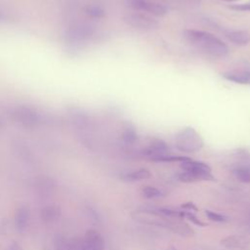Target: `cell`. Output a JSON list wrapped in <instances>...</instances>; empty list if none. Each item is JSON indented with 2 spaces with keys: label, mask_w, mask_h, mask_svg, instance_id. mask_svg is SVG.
<instances>
[{
  "label": "cell",
  "mask_w": 250,
  "mask_h": 250,
  "mask_svg": "<svg viewBox=\"0 0 250 250\" xmlns=\"http://www.w3.org/2000/svg\"><path fill=\"white\" fill-rule=\"evenodd\" d=\"M84 12L91 18L100 19L105 16V11L103 7L98 5H89L84 8Z\"/></svg>",
  "instance_id": "23"
},
{
  "label": "cell",
  "mask_w": 250,
  "mask_h": 250,
  "mask_svg": "<svg viewBox=\"0 0 250 250\" xmlns=\"http://www.w3.org/2000/svg\"><path fill=\"white\" fill-rule=\"evenodd\" d=\"M205 214L207 216V218L210 220V221H213V222H216V223H223V222H226L228 220V218L224 215H221L219 213H216L214 211H210V210H205Z\"/></svg>",
  "instance_id": "26"
},
{
  "label": "cell",
  "mask_w": 250,
  "mask_h": 250,
  "mask_svg": "<svg viewBox=\"0 0 250 250\" xmlns=\"http://www.w3.org/2000/svg\"><path fill=\"white\" fill-rule=\"evenodd\" d=\"M83 239V250H104V240L102 234L94 229H89Z\"/></svg>",
  "instance_id": "10"
},
{
  "label": "cell",
  "mask_w": 250,
  "mask_h": 250,
  "mask_svg": "<svg viewBox=\"0 0 250 250\" xmlns=\"http://www.w3.org/2000/svg\"><path fill=\"white\" fill-rule=\"evenodd\" d=\"M8 250H23V249H22V247H21L18 242L13 241V242L9 245Z\"/></svg>",
  "instance_id": "29"
},
{
  "label": "cell",
  "mask_w": 250,
  "mask_h": 250,
  "mask_svg": "<svg viewBox=\"0 0 250 250\" xmlns=\"http://www.w3.org/2000/svg\"><path fill=\"white\" fill-rule=\"evenodd\" d=\"M181 168L183 169V172L179 174L178 179L183 183L216 181L215 177L212 175L210 166L204 162L195 161L189 158L181 163Z\"/></svg>",
  "instance_id": "2"
},
{
  "label": "cell",
  "mask_w": 250,
  "mask_h": 250,
  "mask_svg": "<svg viewBox=\"0 0 250 250\" xmlns=\"http://www.w3.org/2000/svg\"><path fill=\"white\" fill-rule=\"evenodd\" d=\"M221 244L228 248H241L246 245V240L241 236L232 235L222 239Z\"/></svg>",
  "instance_id": "20"
},
{
  "label": "cell",
  "mask_w": 250,
  "mask_h": 250,
  "mask_svg": "<svg viewBox=\"0 0 250 250\" xmlns=\"http://www.w3.org/2000/svg\"><path fill=\"white\" fill-rule=\"evenodd\" d=\"M69 117L71 123L75 126L76 129L79 130H86L91 125V118L87 112L80 108H70Z\"/></svg>",
  "instance_id": "12"
},
{
  "label": "cell",
  "mask_w": 250,
  "mask_h": 250,
  "mask_svg": "<svg viewBox=\"0 0 250 250\" xmlns=\"http://www.w3.org/2000/svg\"><path fill=\"white\" fill-rule=\"evenodd\" d=\"M121 138L124 143L132 145L138 141V133L136 132L134 127L130 126V124H127V126H125V128L122 132Z\"/></svg>",
  "instance_id": "21"
},
{
  "label": "cell",
  "mask_w": 250,
  "mask_h": 250,
  "mask_svg": "<svg viewBox=\"0 0 250 250\" xmlns=\"http://www.w3.org/2000/svg\"><path fill=\"white\" fill-rule=\"evenodd\" d=\"M9 20V17L2 11H0V22H6L8 21Z\"/></svg>",
  "instance_id": "30"
},
{
  "label": "cell",
  "mask_w": 250,
  "mask_h": 250,
  "mask_svg": "<svg viewBox=\"0 0 250 250\" xmlns=\"http://www.w3.org/2000/svg\"><path fill=\"white\" fill-rule=\"evenodd\" d=\"M61 217V209L57 205H46L40 211V218L45 223L57 222Z\"/></svg>",
  "instance_id": "15"
},
{
  "label": "cell",
  "mask_w": 250,
  "mask_h": 250,
  "mask_svg": "<svg viewBox=\"0 0 250 250\" xmlns=\"http://www.w3.org/2000/svg\"><path fill=\"white\" fill-rule=\"evenodd\" d=\"M226 37L235 45L245 46L250 42V33L246 30L233 29L226 32Z\"/></svg>",
  "instance_id": "14"
},
{
  "label": "cell",
  "mask_w": 250,
  "mask_h": 250,
  "mask_svg": "<svg viewBox=\"0 0 250 250\" xmlns=\"http://www.w3.org/2000/svg\"><path fill=\"white\" fill-rule=\"evenodd\" d=\"M185 217L188 218L191 223H193V224L196 225V226H199V227H204V226H206V224L203 223L202 221H200L192 212L185 211Z\"/></svg>",
  "instance_id": "27"
},
{
  "label": "cell",
  "mask_w": 250,
  "mask_h": 250,
  "mask_svg": "<svg viewBox=\"0 0 250 250\" xmlns=\"http://www.w3.org/2000/svg\"><path fill=\"white\" fill-rule=\"evenodd\" d=\"M13 147L16 150V152L19 154V156H21L24 160H31L32 153L24 142L21 140H15L13 142Z\"/></svg>",
  "instance_id": "18"
},
{
  "label": "cell",
  "mask_w": 250,
  "mask_h": 250,
  "mask_svg": "<svg viewBox=\"0 0 250 250\" xmlns=\"http://www.w3.org/2000/svg\"><path fill=\"white\" fill-rule=\"evenodd\" d=\"M128 6L136 11L146 12L155 17H163L168 13L164 5L149 0H129Z\"/></svg>",
  "instance_id": "8"
},
{
  "label": "cell",
  "mask_w": 250,
  "mask_h": 250,
  "mask_svg": "<svg viewBox=\"0 0 250 250\" xmlns=\"http://www.w3.org/2000/svg\"><path fill=\"white\" fill-rule=\"evenodd\" d=\"M55 250H72L71 240L63 235L58 234L54 237Z\"/></svg>",
  "instance_id": "22"
},
{
  "label": "cell",
  "mask_w": 250,
  "mask_h": 250,
  "mask_svg": "<svg viewBox=\"0 0 250 250\" xmlns=\"http://www.w3.org/2000/svg\"><path fill=\"white\" fill-rule=\"evenodd\" d=\"M142 194L146 197V198H156V197H160L162 195V192L154 188V187H150V186H146L142 188Z\"/></svg>",
  "instance_id": "25"
},
{
  "label": "cell",
  "mask_w": 250,
  "mask_h": 250,
  "mask_svg": "<svg viewBox=\"0 0 250 250\" xmlns=\"http://www.w3.org/2000/svg\"><path fill=\"white\" fill-rule=\"evenodd\" d=\"M121 178L125 181H130V182L142 181V180L150 179L151 178V173L146 168H140V169H137V170H134L132 172L124 174Z\"/></svg>",
  "instance_id": "17"
},
{
  "label": "cell",
  "mask_w": 250,
  "mask_h": 250,
  "mask_svg": "<svg viewBox=\"0 0 250 250\" xmlns=\"http://www.w3.org/2000/svg\"><path fill=\"white\" fill-rule=\"evenodd\" d=\"M203 146L201 135L192 127H185L175 135V146L180 151L191 153L200 150Z\"/></svg>",
  "instance_id": "3"
},
{
  "label": "cell",
  "mask_w": 250,
  "mask_h": 250,
  "mask_svg": "<svg viewBox=\"0 0 250 250\" xmlns=\"http://www.w3.org/2000/svg\"><path fill=\"white\" fill-rule=\"evenodd\" d=\"M132 217L143 224L163 227L166 229L171 220V218L163 216L157 210H138L132 214Z\"/></svg>",
  "instance_id": "7"
},
{
  "label": "cell",
  "mask_w": 250,
  "mask_h": 250,
  "mask_svg": "<svg viewBox=\"0 0 250 250\" xmlns=\"http://www.w3.org/2000/svg\"><path fill=\"white\" fill-rule=\"evenodd\" d=\"M123 21H125V23H127L130 26H133L138 29H145V30L154 29L159 25L158 21L155 20L154 18L146 14L138 13V12L126 14L123 17Z\"/></svg>",
  "instance_id": "6"
},
{
  "label": "cell",
  "mask_w": 250,
  "mask_h": 250,
  "mask_svg": "<svg viewBox=\"0 0 250 250\" xmlns=\"http://www.w3.org/2000/svg\"><path fill=\"white\" fill-rule=\"evenodd\" d=\"M183 35L191 46L206 55L215 58H224L229 54L228 46L210 32L198 29H185Z\"/></svg>",
  "instance_id": "1"
},
{
  "label": "cell",
  "mask_w": 250,
  "mask_h": 250,
  "mask_svg": "<svg viewBox=\"0 0 250 250\" xmlns=\"http://www.w3.org/2000/svg\"><path fill=\"white\" fill-rule=\"evenodd\" d=\"M11 119L25 128H33L42 122L41 114L33 107L28 105H19L10 112Z\"/></svg>",
  "instance_id": "4"
},
{
  "label": "cell",
  "mask_w": 250,
  "mask_h": 250,
  "mask_svg": "<svg viewBox=\"0 0 250 250\" xmlns=\"http://www.w3.org/2000/svg\"><path fill=\"white\" fill-rule=\"evenodd\" d=\"M56 188L55 182L49 176H39L35 179L34 189L36 194L41 198H48L53 195Z\"/></svg>",
  "instance_id": "9"
},
{
  "label": "cell",
  "mask_w": 250,
  "mask_h": 250,
  "mask_svg": "<svg viewBox=\"0 0 250 250\" xmlns=\"http://www.w3.org/2000/svg\"><path fill=\"white\" fill-rule=\"evenodd\" d=\"M222 76L230 82L250 85V72L248 71H229L222 73Z\"/></svg>",
  "instance_id": "16"
},
{
  "label": "cell",
  "mask_w": 250,
  "mask_h": 250,
  "mask_svg": "<svg viewBox=\"0 0 250 250\" xmlns=\"http://www.w3.org/2000/svg\"><path fill=\"white\" fill-rule=\"evenodd\" d=\"M169 153V147L165 142L159 139H153L144 149L143 154L147 156L150 160Z\"/></svg>",
  "instance_id": "11"
},
{
  "label": "cell",
  "mask_w": 250,
  "mask_h": 250,
  "mask_svg": "<svg viewBox=\"0 0 250 250\" xmlns=\"http://www.w3.org/2000/svg\"><path fill=\"white\" fill-rule=\"evenodd\" d=\"M232 174L239 182L250 184V165L238 166L232 170Z\"/></svg>",
  "instance_id": "19"
},
{
  "label": "cell",
  "mask_w": 250,
  "mask_h": 250,
  "mask_svg": "<svg viewBox=\"0 0 250 250\" xmlns=\"http://www.w3.org/2000/svg\"><path fill=\"white\" fill-rule=\"evenodd\" d=\"M181 207L183 208V209H185V210H187V211H188V212H192V211H194V212H196L198 209H197V207L194 205V203H192V202H187V203H184V204H182L181 205Z\"/></svg>",
  "instance_id": "28"
},
{
  "label": "cell",
  "mask_w": 250,
  "mask_h": 250,
  "mask_svg": "<svg viewBox=\"0 0 250 250\" xmlns=\"http://www.w3.org/2000/svg\"><path fill=\"white\" fill-rule=\"evenodd\" d=\"M189 159L188 157L187 156H181V155H172V154H164V155H161V156H158L154 159H152V161H155V162H184L186 160Z\"/></svg>",
  "instance_id": "24"
},
{
  "label": "cell",
  "mask_w": 250,
  "mask_h": 250,
  "mask_svg": "<svg viewBox=\"0 0 250 250\" xmlns=\"http://www.w3.org/2000/svg\"><path fill=\"white\" fill-rule=\"evenodd\" d=\"M30 212L27 206H21L17 209L15 214V227L19 232H23L29 223Z\"/></svg>",
  "instance_id": "13"
},
{
  "label": "cell",
  "mask_w": 250,
  "mask_h": 250,
  "mask_svg": "<svg viewBox=\"0 0 250 250\" xmlns=\"http://www.w3.org/2000/svg\"><path fill=\"white\" fill-rule=\"evenodd\" d=\"M93 27L86 23H76L69 26L64 34L63 40L68 45L75 47L87 41L93 35Z\"/></svg>",
  "instance_id": "5"
},
{
  "label": "cell",
  "mask_w": 250,
  "mask_h": 250,
  "mask_svg": "<svg viewBox=\"0 0 250 250\" xmlns=\"http://www.w3.org/2000/svg\"><path fill=\"white\" fill-rule=\"evenodd\" d=\"M3 125H4V122H3V120H2V118L0 117V129L3 127Z\"/></svg>",
  "instance_id": "31"
},
{
  "label": "cell",
  "mask_w": 250,
  "mask_h": 250,
  "mask_svg": "<svg viewBox=\"0 0 250 250\" xmlns=\"http://www.w3.org/2000/svg\"><path fill=\"white\" fill-rule=\"evenodd\" d=\"M223 1H226V2H236L238 0H223Z\"/></svg>",
  "instance_id": "32"
}]
</instances>
